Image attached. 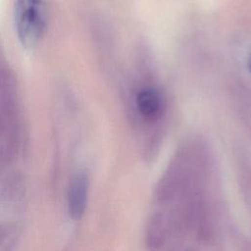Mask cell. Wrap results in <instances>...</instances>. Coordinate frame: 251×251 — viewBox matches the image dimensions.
Here are the masks:
<instances>
[{"label": "cell", "instance_id": "6da1fadb", "mask_svg": "<svg viewBox=\"0 0 251 251\" xmlns=\"http://www.w3.org/2000/svg\"><path fill=\"white\" fill-rule=\"evenodd\" d=\"M15 19L18 36L26 48L40 40L46 25V10L41 0H17Z\"/></svg>", "mask_w": 251, "mask_h": 251}, {"label": "cell", "instance_id": "7a4b0ae2", "mask_svg": "<svg viewBox=\"0 0 251 251\" xmlns=\"http://www.w3.org/2000/svg\"><path fill=\"white\" fill-rule=\"evenodd\" d=\"M88 177L84 173H77L69 187L68 208L71 217L79 220L86 209L88 199Z\"/></svg>", "mask_w": 251, "mask_h": 251}, {"label": "cell", "instance_id": "3957f363", "mask_svg": "<svg viewBox=\"0 0 251 251\" xmlns=\"http://www.w3.org/2000/svg\"><path fill=\"white\" fill-rule=\"evenodd\" d=\"M167 236V223L165 216L156 212L151 215L146 225L145 244L148 251H159L162 249Z\"/></svg>", "mask_w": 251, "mask_h": 251}, {"label": "cell", "instance_id": "277c9868", "mask_svg": "<svg viewBox=\"0 0 251 251\" xmlns=\"http://www.w3.org/2000/svg\"><path fill=\"white\" fill-rule=\"evenodd\" d=\"M137 106L140 114L144 118L154 120L161 114L162 100L155 89L145 88L137 95Z\"/></svg>", "mask_w": 251, "mask_h": 251}, {"label": "cell", "instance_id": "5b68a950", "mask_svg": "<svg viewBox=\"0 0 251 251\" xmlns=\"http://www.w3.org/2000/svg\"><path fill=\"white\" fill-rule=\"evenodd\" d=\"M182 178L176 171L165 175L157 184L156 197L160 203L170 201L182 186Z\"/></svg>", "mask_w": 251, "mask_h": 251}, {"label": "cell", "instance_id": "8992f818", "mask_svg": "<svg viewBox=\"0 0 251 251\" xmlns=\"http://www.w3.org/2000/svg\"><path fill=\"white\" fill-rule=\"evenodd\" d=\"M17 238L18 234L14 226L0 223V251H14Z\"/></svg>", "mask_w": 251, "mask_h": 251}, {"label": "cell", "instance_id": "52a82bcc", "mask_svg": "<svg viewBox=\"0 0 251 251\" xmlns=\"http://www.w3.org/2000/svg\"><path fill=\"white\" fill-rule=\"evenodd\" d=\"M249 67H250V70H251V56H250V59H249Z\"/></svg>", "mask_w": 251, "mask_h": 251}]
</instances>
